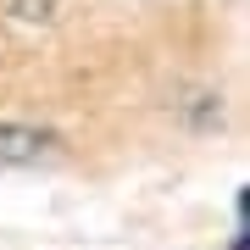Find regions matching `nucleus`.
<instances>
[{
	"label": "nucleus",
	"instance_id": "obj_1",
	"mask_svg": "<svg viewBox=\"0 0 250 250\" xmlns=\"http://www.w3.org/2000/svg\"><path fill=\"white\" fill-rule=\"evenodd\" d=\"M50 134L45 128H22V123H0V167H28V161L50 156Z\"/></svg>",
	"mask_w": 250,
	"mask_h": 250
},
{
	"label": "nucleus",
	"instance_id": "obj_2",
	"mask_svg": "<svg viewBox=\"0 0 250 250\" xmlns=\"http://www.w3.org/2000/svg\"><path fill=\"white\" fill-rule=\"evenodd\" d=\"M6 11H11V17L39 22V17H50V11H56V0H6Z\"/></svg>",
	"mask_w": 250,
	"mask_h": 250
}]
</instances>
